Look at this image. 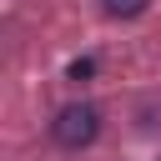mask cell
<instances>
[{
	"label": "cell",
	"mask_w": 161,
	"mask_h": 161,
	"mask_svg": "<svg viewBox=\"0 0 161 161\" xmlns=\"http://www.w3.org/2000/svg\"><path fill=\"white\" fill-rule=\"evenodd\" d=\"M96 131H101V111H96V106H86V101L65 106V111L50 121V136H55L65 151H80V146H91V141H96Z\"/></svg>",
	"instance_id": "cell-1"
},
{
	"label": "cell",
	"mask_w": 161,
	"mask_h": 161,
	"mask_svg": "<svg viewBox=\"0 0 161 161\" xmlns=\"http://www.w3.org/2000/svg\"><path fill=\"white\" fill-rule=\"evenodd\" d=\"M106 5V15H121V20H131V15H141L151 0H101Z\"/></svg>",
	"instance_id": "cell-2"
}]
</instances>
